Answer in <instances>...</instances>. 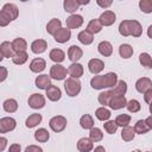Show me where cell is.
<instances>
[{"mask_svg":"<svg viewBox=\"0 0 152 152\" xmlns=\"http://www.w3.org/2000/svg\"><path fill=\"white\" fill-rule=\"evenodd\" d=\"M2 107L7 113H14L18 109V102L14 99H8L4 102Z\"/></svg>","mask_w":152,"mask_h":152,"instance_id":"39","label":"cell"},{"mask_svg":"<svg viewBox=\"0 0 152 152\" xmlns=\"http://www.w3.org/2000/svg\"><path fill=\"white\" fill-rule=\"evenodd\" d=\"M17 126V122L13 118L6 116L0 119V133H7L10 131H13Z\"/></svg>","mask_w":152,"mask_h":152,"instance_id":"6","label":"cell"},{"mask_svg":"<svg viewBox=\"0 0 152 152\" xmlns=\"http://www.w3.org/2000/svg\"><path fill=\"white\" fill-rule=\"evenodd\" d=\"M139 7L144 13H152V0H140Z\"/></svg>","mask_w":152,"mask_h":152,"instance_id":"45","label":"cell"},{"mask_svg":"<svg viewBox=\"0 0 152 152\" xmlns=\"http://www.w3.org/2000/svg\"><path fill=\"white\" fill-rule=\"evenodd\" d=\"M6 142H7V139L4 138V137H1L0 138V151H4V148L6 146Z\"/></svg>","mask_w":152,"mask_h":152,"instance_id":"53","label":"cell"},{"mask_svg":"<svg viewBox=\"0 0 152 152\" xmlns=\"http://www.w3.org/2000/svg\"><path fill=\"white\" fill-rule=\"evenodd\" d=\"M112 96L113 95H112L110 90L100 93L99 94V102H100V104H102V106H109V102H110Z\"/></svg>","mask_w":152,"mask_h":152,"instance_id":"43","label":"cell"},{"mask_svg":"<svg viewBox=\"0 0 152 152\" xmlns=\"http://www.w3.org/2000/svg\"><path fill=\"white\" fill-rule=\"evenodd\" d=\"M90 86L93 89H96V90H100V89H104L106 86H104V80H103V75H97V76H94L91 80H90Z\"/></svg>","mask_w":152,"mask_h":152,"instance_id":"30","label":"cell"},{"mask_svg":"<svg viewBox=\"0 0 152 152\" xmlns=\"http://www.w3.org/2000/svg\"><path fill=\"white\" fill-rule=\"evenodd\" d=\"M144 100H145V102L148 103V104L152 103V89L147 90V91L144 94Z\"/></svg>","mask_w":152,"mask_h":152,"instance_id":"50","label":"cell"},{"mask_svg":"<svg viewBox=\"0 0 152 152\" xmlns=\"http://www.w3.org/2000/svg\"><path fill=\"white\" fill-rule=\"evenodd\" d=\"M127 91V84L125 81H118V83L115 84V87L110 90L113 96H118V95H125Z\"/></svg>","mask_w":152,"mask_h":152,"instance_id":"24","label":"cell"},{"mask_svg":"<svg viewBox=\"0 0 152 152\" xmlns=\"http://www.w3.org/2000/svg\"><path fill=\"white\" fill-rule=\"evenodd\" d=\"M134 134H135L134 128L131 127V126H126L121 131V138H122L124 141H131V140H133L134 139Z\"/></svg>","mask_w":152,"mask_h":152,"instance_id":"33","label":"cell"},{"mask_svg":"<svg viewBox=\"0 0 152 152\" xmlns=\"http://www.w3.org/2000/svg\"><path fill=\"white\" fill-rule=\"evenodd\" d=\"M135 89L139 93L145 94L147 90L152 89V81L148 77H141L135 82Z\"/></svg>","mask_w":152,"mask_h":152,"instance_id":"7","label":"cell"},{"mask_svg":"<svg viewBox=\"0 0 152 152\" xmlns=\"http://www.w3.org/2000/svg\"><path fill=\"white\" fill-rule=\"evenodd\" d=\"M27 58H28V56H27L26 51H19V52H15V55L12 58V61H13L14 64L21 65V64H24L27 61Z\"/></svg>","mask_w":152,"mask_h":152,"instance_id":"38","label":"cell"},{"mask_svg":"<svg viewBox=\"0 0 152 152\" xmlns=\"http://www.w3.org/2000/svg\"><path fill=\"white\" fill-rule=\"evenodd\" d=\"M97 50H99V52H100L102 56H104V57H109V56L113 53V46H112V44H110L109 42H107V40L101 42V43L97 45Z\"/></svg>","mask_w":152,"mask_h":152,"instance_id":"22","label":"cell"},{"mask_svg":"<svg viewBox=\"0 0 152 152\" xmlns=\"http://www.w3.org/2000/svg\"><path fill=\"white\" fill-rule=\"evenodd\" d=\"M147 152H148V151H147Z\"/></svg>","mask_w":152,"mask_h":152,"instance_id":"60","label":"cell"},{"mask_svg":"<svg viewBox=\"0 0 152 152\" xmlns=\"http://www.w3.org/2000/svg\"><path fill=\"white\" fill-rule=\"evenodd\" d=\"M127 106V100L124 95H118V96H112L110 102H109V107L114 110L121 109L124 107Z\"/></svg>","mask_w":152,"mask_h":152,"instance_id":"10","label":"cell"},{"mask_svg":"<svg viewBox=\"0 0 152 152\" xmlns=\"http://www.w3.org/2000/svg\"><path fill=\"white\" fill-rule=\"evenodd\" d=\"M115 122H116L118 126H121L124 128V127L128 126V124L131 122V116L128 114H120V115L116 116Z\"/></svg>","mask_w":152,"mask_h":152,"instance_id":"44","label":"cell"},{"mask_svg":"<svg viewBox=\"0 0 152 152\" xmlns=\"http://www.w3.org/2000/svg\"><path fill=\"white\" fill-rule=\"evenodd\" d=\"M96 2H97V5H99V6H101V7H103V8H106V7H109V6L112 5V1H110V0H108V1H102V0H97Z\"/></svg>","mask_w":152,"mask_h":152,"instance_id":"52","label":"cell"},{"mask_svg":"<svg viewBox=\"0 0 152 152\" xmlns=\"http://www.w3.org/2000/svg\"><path fill=\"white\" fill-rule=\"evenodd\" d=\"M46 96H48V99H49L50 101L56 102V101H58V100L61 99L62 91H61V89H59L57 86L51 84V86L46 89Z\"/></svg>","mask_w":152,"mask_h":152,"instance_id":"15","label":"cell"},{"mask_svg":"<svg viewBox=\"0 0 152 152\" xmlns=\"http://www.w3.org/2000/svg\"><path fill=\"white\" fill-rule=\"evenodd\" d=\"M77 150L80 152H90L93 150V141L89 138H81L77 141Z\"/></svg>","mask_w":152,"mask_h":152,"instance_id":"19","label":"cell"},{"mask_svg":"<svg viewBox=\"0 0 152 152\" xmlns=\"http://www.w3.org/2000/svg\"><path fill=\"white\" fill-rule=\"evenodd\" d=\"M65 24H66V27L69 30H71V28H78L83 24V18L80 14H71L69 18H66Z\"/></svg>","mask_w":152,"mask_h":152,"instance_id":"9","label":"cell"},{"mask_svg":"<svg viewBox=\"0 0 152 152\" xmlns=\"http://www.w3.org/2000/svg\"><path fill=\"white\" fill-rule=\"evenodd\" d=\"M77 38H78V40H80L82 44H84V45H89V44H91L93 40H94V34L90 33L89 31L84 30V31H81V32L78 33Z\"/></svg>","mask_w":152,"mask_h":152,"instance_id":"26","label":"cell"},{"mask_svg":"<svg viewBox=\"0 0 152 152\" xmlns=\"http://www.w3.org/2000/svg\"><path fill=\"white\" fill-rule=\"evenodd\" d=\"M46 66V63L43 58H34L30 63V70L32 72H42Z\"/></svg>","mask_w":152,"mask_h":152,"instance_id":"16","label":"cell"},{"mask_svg":"<svg viewBox=\"0 0 152 152\" xmlns=\"http://www.w3.org/2000/svg\"><path fill=\"white\" fill-rule=\"evenodd\" d=\"M103 127H104V131H106L108 134H114V133L116 132V129H118V125H116V122L113 121V120H109V121L104 122V124H103Z\"/></svg>","mask_w":152,"mask_h":152,"instance_id":"46","label":"cell"},{"mask_svg":"<svg viewBox=\"0 0 152 152\" xmlns=\"http://www.w3.org/2000/svg\"><path fill=\"white\" fill-rule=\"evenodd\" d=\"M25 152H43V148L37 146V145H30L26 147Z\"/></svg>","mask_w":152,"mask_h":152,"instance_id":"49","label":"cell"},{"mask_svg":"<svg viewBox=\"0 0 152 152\" xmlns=\"http://www.w3.org/2000/svg\"><path fill=\"white\" fill-rule=\"evenodd\" d=\"M64 89H65L66 95L74 97L76 95H78L81 91V82L77 78L70 77L64 82Z\"/></svg>","mask_w":152,"mask_h":152,"instance_id":"2","label":"cell"},{"mask_svg":"<svg viewBox=\"0 0 152 152\" xmlns=\"http://www.w3.org/2000/svg\"><path fill=\"white\" fill-rule=\"evenodd\" d=\"M103 80L106 88H114L118 83V76L115 72H107L106 75H103Z\"/></svg>","mask_w":152,"mask_h":152,"instance_id":"28","label":"cell"},{"mask_svg":"<svg viewBox=\"0 0 152 152\" xmlns=\"http://www.w3.org/2000/svg\"><path fill=\"white\" fill-rule=\"evenodd\" d=\"M42 122V115L40 114H38V113H34V114H31L27 119H26V121H25V126L27 127V128H33V127H36L38 124H40Z\"/></svg>","mask_w":152,"mask_h":152,"instance_id":"25","label":"cell"},{"mask_svg":"<svg viewBox=\"0 0 152 152\" xmlns=\"http://www.w3.org/2000/svg\"><path fill=\"white\" fill-rule=\"evenodd\" d=\"M99 20H100V23L102 24V26H110V25H113V24L115 23L116 15H115V13H114L113 11H104V12L100 15Z\"/></svg>","mask_w":152,"mask_h":152,"instance_id":"8","label":"cell"},{"mask_svg":"<svg viewBox=\"0 0 152 152\" xmlns=\"http://www.w3.org/2000/svg\"><path fill=\"white\" fill-rule=\"evenodd\" d=\"M150 113H151V114H152V103H151V104H150Z\"/></svg>","mask_w":152,"mask_h":152,"instance_id":"58","label":"cell"},{"mask_svg":"<svg viewBox=\"0 0 152 152\" xmlns=\"http://www.w3.org/2000/svg\"><path fill=\"white\" fill-rule=\"evenodd\" d=\"M49 126L53 132L59 133V132L64 131V128L66 127V119L64 116H62V115H56V116L50 119Z\"/></svg>","mask_w":152,"mask_h":152,"instance_id":"3","label":"cell"},{"mask_svg":"<svg viewBox=\"0 0 152 152\" xmlns=\"http://www.w3.org/2000/svg\"><path fill=\"white\" fill-rule=\"evenodd\" d=\"M132 152H141L140 150H134V151H132Z\"/></svg>","mask_w":152,"mask_h":152,"instance_id":"59","label":"cell"},{"mask_svg":"<svg viewBox=\"0 0 152 152\" xmlns=\"http://www.w3.org/2000/svg\"><path fill=\"white\" fill-rule=\"evenodd\" d=\"M12 45H13V49L15 52H19V51H25L26 48H27V43L24 38H15L13 42H12Z\"/></svg>","mask_w":152,"mask_h":152,"instance_id":"35","label":"cell"},{"mask_svg":"<svg viewBox=\"0 0 152 152\" xmlns=\"http://www.w3.org/2000/svg\"><path fill=\"white\" fill-rule=\"evenodd\" d=\"M80 125L84 129H91L94 127V120H93L91 115H89V114L82 115L80 119Z\"/></svg>","mask_w":152,"mask_h":152,"instance_id":"32","label":"cell"},{"mask_svg":"<svg viewBox=\"0 0 152 152\" xmlns=\"http://www.w3.org/2000/svg\"><path fill=\"white\" fill-rule=\"evenodd\" d=\"M89 139L93 141V142H99L103 139V133L101 132L100 128L97 127H93L89 132Z\"/></svg>","mask_w":152,"mask_h":152,"instance_id":"36","label":"cell"},{"mask_svg":"<svg viewBox=\"0 0 152 152\" xmlns=\"http://www.w3.org/2000/svg\"><path fill=\"white\" fill-rule=\"evenodd\" d=\"M28 106L33 109H40L45 106V97L42 94H32L28 97Z\"/></svg>","mask_w":152,"mask_h":152,"instance_id":"5","label":"cell"},{"mask_svg":"<svg viewBox=\"0 0 152 152\" xmlns=\"http://www.w3.org/2000/svg\"><path fill=\"white\" fill-rule=\"evenodd\" d=\"M1 69V71H2V75H1V81H5V78H6V76H7V70H6V68H4V66H1L0 68Z\"/></svg>","mask_w":152,"mask_h":152,"instance_id":"54","label":"cell"},{"mask_svg":"<svg viewBox=\"0 0 152 152\" xmlns=\"http://www.w3.org/2000/svg\"><path fill=\"white\" fill-rule=\"evenodd\" d=\"M59 28H62V23H61V20L57 19V18L51 19V20L48 23V25H46V31H48V33H49V34H52V36H55L56 32H57Z\"/></svg>","mask_w":152,"mask_h":152,"instance_id":"21","label":"cell"},{"mask_svg":"<svg viewBox=\"0 0 152 152\" xmlns=\"http://www.w3.org/2000/svg\"><path fill=\"white\" fill-rule=\"evenodd\" d=\"M83 56V51L80 46L77 45H71L68 50V57L70 61H72L74 63H76L78 59H81V57Z\"/></svg>","mask_w":152,"mask_h":152,"instance_id":"13","label":"cell"},{"mask_svg":"<svg viewBox=\"0 0 152 152\" xmlns=\"http://www.w3.org/2000/svg\"><path fill=\"white\" fill-rule=\"evenodd\" d=\"M102 30V24L100 23L99 19H91L88 25H87V31H89L90 33H99Z\"/></svg>","mask_w":152,"mask_h":152,"instance_id":"31","label":"cell"},{"mask_svg":"<svg viewBox=\"0 0 152 152\" xmlns=\"http://www.w3.org/2000/svg\"><path fill=\"white\" fill-rule=\"evenodd\" d=\"M88 68H89V71L91 74H99V72H101L103 70L104 63L101 59H99V58H93V59L89 61Z\"/></svg>","mask_w":152,"mask_h":152,"instance_id":"14","label":"cell"},{"mask_svg":"<svg viewBox=\"0 0 152 152\" xmlns=\"http://www.w3.org/2000/svg\"><path fill=\"white\" fill-rule=\"evenodd\" d=\"M21 150V146L19 144H12L8 148V152H20Z\"/></svg>","mask_w":152,"mask_h":152,"instance_id":"51","label":"cell"},{"mask_svg":"<svg viewBox=\"0 0 152 152\" xmlns=\"http://www.w3.org/2000/svg\"><path fill=\"white\" fill-rule=\"evenodd\" d=\"M70 37H71V31L68 28V27H65V28H59L57 32H56V34L53 36V38H55V40L57 42V43H66L69 39H70Z\"/></svg>","mask_w":152,"mask_h":152,"instance_id":"11","label":"cell"},{"mask_svg":"<svg viewBox=\"0 0 152 152\" xmlns=\"http://www.w3.org/2000/svg\"><path fill=\"white\" fill-rule=\"evenodd\" d=\"M0 52H1V58H10V57L13 58V56L15 55L13 45L10 42H2L0 44Z\"/></svg>","mask_w":152,"mask_h":152,"instance_id":"12","label":"cell"},{"mask_svg":"<svg viewBox=\"0 0 152 152\" xmlns=\"http://www.w3.org/2000/svg\"><path fill=\"white\" fill-rule=\"evenodd\" d=\"M66 74H68V70L61 64H55L50 69V77L57 81L64 80L66 77Z\"/></svg>","mask_w":152,"mask_h":152,"instance_id":"4","label":"cell"},{"mask_svg":"<svg viewBox=\"0 0 152 152\" xmlns=\"http://www.w3.org/2000/svg\"><path fill=\"white\" fill-rule=\"evenodd\" d=\"M48 48V43L44 39H37L31 44V50L34 53H43Z\"/></svg>","mask_w":152,"mask_h":152,"instance_id":"23","label":"cell"},{"mask_svg":"<svg viewBox=\"0 0 152 152\" xmlns=\"http://www.w3.org/2000/svg\"><path fill=\"white\" fill-rule=\"evenodd\" d=\"M36 87H38L39 89H48L51 86V77L48 75H39L36 77Z\"/></svg>","mask_w":152,"mask_h":152,"instance_id":"18","label":"cell"},{"mask_svg":"<svg viewBox=\"0 0 152 152\" xmlns=\"http://www.w3.org/2000/svg\"><path fill=\"white\" fill-rule=\"evenodd\" d=\"M95 115H96V118H97L99 120L106 121V120H108V119L110 118L112 114H110V110H108L106 107H101V108H97V109H96Z\"/></svg>","mask_w":152,"mask_h":152,"instance_id":"41","label":"cell"},{"mask_svg":"<svg viewBox=\"0 0 152 152\" xmlns=\"http://www.w3.org/2000/svg\"><path fill=\"white\" fill-rule=\"evenodd\" d=\"M119 32L121 36L124 37H127V36H131L129 34V27H128V20H122L119 25Z\"/></svg>","mask_w":152,"mask_h":152,"instance_id":"48","label":"cell"},{"mask_svg":"<svg viewBox=\"0 0 152 152\" xmlns=\"http://www.w3.org/2000/svg\"><path fill=\"white\" fill-rule=\"evenodd\" d=\"M128 27H129V34L133 37H140L142 28L138 20H128Z\"/></svg>","mask_w":152,"mask_h":152,"instance_id":"20","label":"cell"},{"mask_svg":"<svg viewBox=\"0 0 152 152\" xmlns=\"http://www.w3.org/2000/svg\"><path fill=\"white\" fill-rule=\"evenodd\" d=\"M49 57H50L51 61H53V62H56V63H61V62L64 61L65 53H64V51H62L61 49H52V50L50 51V53H49Z\"/></svg>","mask_w":152,"mask_h":152,"instance_id":"27","label":"cell"},{"mask_svg":"<svg viewBox=\"0 0 152 152\" xmlns=\"http://www.w3.org/2000/svg\"><path fill=\"white\" fill-rule=\"evenodd\" d=\"M94 152H106V150H104V147L103 146H96L95 147V150H94Z\"/></svg>","mask_w":152,"mask_h":152,"instance_id":"55","label":"cell"},{"mask_svg":"<svg viewBox=\"0 0 152 152\" xmlns=\"http://www.w3.org/2000/svg\"><path fill=\"white\" fill-rule=\"evenodd\" d=\"M68 74L72 77V78H80L83 75V66L80 63H72L71 65H69L68 68Z\"/></svg>","mask_w":152,"mask_h":152,"instance_id":"17","label":"cell"},{"mask_svg":"<svg viewBox=\"0 0 152 152\" xmlns=\"http://www.w3.org/2000/svg\"><path fill=\"white\" fill-rule=\"evenodd\" d=\"M148 129H150V127L147 126L145 120H138L137 124L134 125V132L138 134H145L148 132Z\"/></svg>","mask_w":152,"mask_h":152,"instance_id":"40","label":"cell"},{"mask_svg":"<svg viewBox=\"0 0 152 152\" xmlns=\"http://www.w3.org/2000/svg\"><path fill=\"white\" fill-rule=\"evenodd\" d=\"M139 62L142 66H145L146 69H152V57L146 53V52H142L140 53L139 56Z\"/></svg>","mask_w":152,"mask_h":152,"instance_id":"42","label":"cell"},{"mask_svg":"<svg viewBox=\"0 0 152 152\" xmlns=\"http://www.w3.org/2000/svg\"><path fill=\"white\" fill-rule=\"evenodd\" d=\"M49 138H50V134L45 128H39L34 132V139L39 142H46Z\"/></svg>","mask_w":152,"mask_h":152,"instance_id":"34","label":"cell"},{"mask_svg":"<svg viewBox=\"0 0 152 152\" xmlns=\"http://www.w3.org/2000/svg\"><path fill=\"white\" fill-rule=\"evenodd\" d=\"M64 11L68 12V13H75L76 10H78V7L81 6L80 1L78 0H65L64 4Z\"/></svg>","mask_w":152,"mask_h":152,"instance_id":"29","label":"cell"},{"mask_svg":"<svg viewBox=\"0 0 152 152\" xmlns=\"http://www.w3.org/2000/svg\"><path fill=\"white\" fill-rule=\"evenodd\" d=\"M147 36H148L150 38H152V25H150L148 28H147Z\"/></svg>","mask_w":152,"mask_h":152,"instance_id":"57","label":"cell"},{"mask_svg":"<svg viewBox=\"0 0 152 152\" xmlns=\"http://www.w3.org/2000/svg\"><path fill=\"white\" fill-rule=\"evenodd\" d=\"M119 53L122 58H129L133 55V48L129 44H121L119 48Z\"/></svg>","mask_w":152,"mask_h":152,"instance_id":"37","label":"cell"},{"mask_svg":"<svg viewBox=\"0 0 152 152\" xmlns=\"http://www.w3.org/2000/svg\"><path fill=\"white\" fill-rule=\"evenodd\" d=\"M19 10L14 4H6L0 11V26H6L14 19H17Z\"/></svg>","mask_w":152,"mask_h":152,"instance_id":"1","label":"cell"},{"mask_svg":"<svg viewBox=\"0 0 152 152\" xmlns=\"http://www.w3.org/2000/svg\"><path fill=\"white\" fill-rule=\"evenodd\" d=\"M126 107H127V109H128L131 113H137V112H139L140 108H141L139 101H137V100H131V101H128Z\"/></svg>","mask_w":152,"mask_h":152,"instance_id":"47","label":"cell"},{"mask_svg":"<svg viewBox=\"0 0 152 152\" xmlns=\"http://www.w3.org/2000/svg\"><path fill=\"white\" fill-rule=\"evenodd\" d=\"M146 124H147V126L150 127V128H152V115L151 116H148V118H146Z\"/></svg>","mask_w":152,"mask_h":152,"instance_id":"56","label":"cell"}]
</instances>
